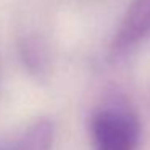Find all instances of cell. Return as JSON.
<instances>
[{"label": "cell", "mask_w": 150, "mask_h": 150, "mask_svg": "<svg viewBox=\"0 0 150 150\" xmlns=\"http://www.w3.org/2000/svg\"><path fill=\"white\" fill-rule=\"evenodd\" d=\"M94 150H137L140 124L137 116L123 105H107L91 118Z\"/></svg>", "instance_id": "1"}, {"label": "cell", "mask_w": 150, "mask_h": 150, "mask_svg": "<svg viewBox=\"0 0 150 150\" xmlns=\"http://www.w3.org/2000/svg\"><path fill=\"white\" fill-rule=\"evenodd\" d=\"M150 39V0H134L115 37V49L126 50Z\"/></svg>", "instance_id": "2"}, {"label": "cell", "mask_w": 150, "mask_h": 150, "mask_svg": "<svg viewBox=\"0 0 150 150\" xmlns=\"http://www.w3.org/2000/svg\"><path fill=\"white\" fill-rule=\"evenodd\" d=\"M53 126L49 120H39L31 124L16 140L0 150H52Z\"/></svg>", "instance_id": "3"}]
</instances>
